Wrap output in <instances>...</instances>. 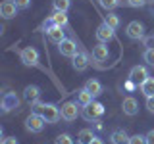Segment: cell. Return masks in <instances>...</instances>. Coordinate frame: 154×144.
I'll use <instances>...</instances> for the list:
<instances>
[{"instance_id": "cell-1", "label": "cell", "mask_w": 154, "mask_h": 144, "mask_svg": "<svg viewBox=\"0 0 154 144\" xmlns=\"http://www.w3.org/2000/svg\"><path fill=\"white\" fill-rule=\"evenodd\" d=\"M33 108H35V112H38L46 119V123H58L62 119V108H58L52 102H38Z\"/></svg>"}, {"instance_id": "cell-2", "label": "cell", "mask_w": 154, "mask_h": 144, "mask_svg": "<svg viewBox=\"0 0 154 144\" xmlns=\"http://www.w3.org/2000/svg\"><path fill=\"white\" fill-rule=\"evenodd\" d=\"M81 115H83V119H87V121H98V119L104 115V104L93 100L89 106L81 108Z\"/></svg>"}, {"instance_id": "cell-3", "label": "cell", "mask_w": 154, "mask_h": 144, "mask_svg": "<svg viewBox=\"0 0 154 144\" xmlns=\"http://www.w3.org/2000/svg\"><path fill=\"white\" fill-rule=\"evenodd\" d=\"M46 127V119L38 112H31L25 119V129L29 133H42Z\"/></svg>"}, {"instance_id": "cell-4", "label": "cell", "mask_w": 154, "mask_h": 144, "mask_svg": "<svg viewBox=\"0 0 154 144\" xmlns=\"http://www.w3.org/2000/svg\"><path fill=\"white\" fill-rule=\"evenodd\" d=\"M19 60H21V64L25 67H37L38 65V52H37V48H33V46L21 48Z\"/></svg>"}, {"instance_id": "cell-5", "label": "cell", "mask_w": 154, "mask_h": 144, "mask_svg": "<svg viewBox=\"0 0 154 144\" xmlns=\"http://www.w3.org/2000/svg\"><path fill=\"white\" fill-rule=\"evenodd\" d=\"M19 108V96L16 92H4L2 100H0V110L2 113H10L12 110Z\"/></svg>"}, {"instance_id": "cell-6", "label": "cell", "mask_w": 154, "mask_h": 144, "mask_svg": "<svg viewBox=\"0 0 154 144\" xmlns=\"http://www.w3.org/2000/svg\"><path fill=\"white\" fill-rule=\"evenodd\" d=\"M94 37H96V40H98V42H106V44H108L110 40H114V37H116V29H112L106 21H102L98 27H96Z\"/></svg>"}, {"instance_id": "cell-7", "label": "cell", "mask_w": 154, "mask_h": 144, "mask_svg": "<svg viewBox=\"0 0 154 144\" xmlns=\"http://www.w3.org/2000/svg\"><path fill=\"white\" fill-rule=\"evenodd\" d=\"M125 35H127V38H131V40H141V38L144 37V25L141 21H129L127 27H125Z\"/></svg>"}, {"instance_id": "cell-8", "label": "cell", "mask_w": 154, "mask_h": 144, "mask_svg": "<svg viewBox=\"0 0 154 144\" xmlns=\"http://www.w3.org/2000/svg\"><path fill=\"white\" fill-rule=\"evenodd\" d=\"M77 115H79V104L77 102H66L64 106H62V119L67 123L75 121Z\"/></svg>"}, {"instance_id": "cell-9", "label": "cell", "mask_w": 154, "mask_h": 144, "mask_svg": "<svg viewBox=\"0 0 154 144\" xmlns=\"http://www.w3.org/2000/svg\"><path fill=\"white\" fill-rule=\"evenodd\" d=\"M148 69L144 65H135V67H131V71H129V81H133L135 85H141V83H144V81L148 79Z\"/></svg>"}, {"instance_id": "cell-10", "label": "cell", "mask_w": 154, "mask_h": 144, "mask_svg": "<svg viewBox=\"0 0 154 144\" xmlns=\"http://www.w3.org/2000/svg\"><path fill=\"white\" fill-rule=\"evenodd\" d=\"M23 98H25L27 104L35 106L41 102V88H38L37 85H27L25 88H23Z\"/></svg>"}, {"instance_id": "cell-11", "label": "cell", "mask_w": 154, "mask_h": 144, "mask_svg": "<svg viewBox=\"0 0 154 144\" xmlns=\"http://www.w3.org/2000/svg\"><path fill=\"white\" fill-rule=\"evenodd\" d=\"M89 64H91V62H89V54L83 52V50H79L73 58H71V65H73V69L79 71V73H81V71H85L87 67H89Z\"/></svg>"}, {"instance_id": "cell-12", "label": "cell", "mask_w": 154, "mask_h": 144, "mask_svg": "<svg viewBox=\"0 0 154 144\" xmlns=\"http://www.w3.org/2000/svg\"><path fill=\"white\" fill-rule=\"evenodd\" d=\"M58 52H60L62 56H66V58H73L79 50H77V44L71 40V38H66V40H62L60 44H58Z\"/></svg>"}, {"instance_id": "cell-13", "label": "cell", "mask_w": 154, "mask_h": 144, "mask_svg": "<svg viewBox=\"0 0 154 144\" xmlns=\"http://www.w3.org/2000/svg\"><path fill=\"white\" fill-rule=\"evenodd\" d=\"M0 16L4 19H14L17 16V6L14 0H4L2 4H0Z\"/></svg>"}, {"instance_id": "cell-14", "label": "cell", "mask_w": 154, "mask_h": 144, "mask_svg": "<svg viewBox=\"0 0 154 144\" xmlns=\"http://www.w3.org/2000/svg\"><path fill=\"white\" fill-rule=\"evenodd\" d=\"M122 110L125 115H129V117H133V115L139 113V102L133 98V96H125L123 102H122Z\"/></svg>"}, {"instance_id": "cell-15", "label": "cell", "mask_w": 154, "mask_h": 144, "mask_svg": "<svg viewBox=\"0 0 154 144\" xmlns=\"http://www.w3.org/2000/svg\"><path fill=\"white\" fill-rule=\"evenodd\" d=\"M110 58V48L106 42H98L94 48H93V60L94 62H106Z\"/></svg>"}, {"instance_id": "cell-16", "label": "cell", "mask_w": 154, "mask_h": 144, "mask_svg": "<svg viewBox=\"0 0 154 144\" xmlns=\"http://www.w3.org/2000/svg\"><path fill=\"white\" fill-rule=\"evenodd\" d=\"M46 37L50 42H54V44H60L62 40H66V33H64V27H52L46 31Z\"/></svg>"}, {"instance_id": "cell-17", "label": "cell", "mask_w": 154, "mask_h": 144, "mask_svg": "<svg viewBox=\"0 0 154 144\" xmlns=\"http://www.w3.org/2000/svg\"><path fill=\"white\" fill-rule=\"evenodd\" d=\"M93 98H94V96H93V94H91L89 90H87L85 86H83V88H79V90H77L75 102L79 104V108H85V106H89L91 102H93Z\"/></svg>"}, {"instance_id": "cell-18", "label": "cell", "mask_w": 154, "mask_h": 144, "mask_svg": "<svg viewBox=\"0 0 154 144\" xmlns=\"http://www.w3.org/2000/svg\"><path fill=\"white\" fill-rule=\"evenodd\" d=\"M129 140H131V136H129L123 129H116V131L110 134V142L112 144H129Z\"/></svg>"}, {"instance_id": "cell-19", "label": "cell", "mask_w": 154, "mask_h": 144, "mask_svg": "<svg viewBox=\"0 0 154 144\" xmlns=\"http://www.w3.org/2000/svg\"><path fill=\"white\" fill-rule=\"evenodd\" d=\"M94 133H93V129H81L79 134H77V144H91L94 140Z\"/></svg>"}, {"instance_id": "cell-20", "label": "cell", "mask_w": 154, "mask_h": 144, "mask_svg": "<svg viewBox=\"0 0 154 144\" xmlns=\"http://www.w3.org/2000/svg\"><path fill=\"white\" fill-rule=\"evenodd\" d=\"M85 88L89 90V92L93 94L94 98L102 94V85H100V81H98V79H89V81L85 83Z\"/></svg>"}, {"instance_id": "cell-21", "label": "cell", "mask_w": 154, "mask_h": 144, "mask_svg": "<svg viewBox=\"0 0 154 144\" xmlns=\"http://www.w3.org/2000/svg\"><path fill=\"white\" fill-rule=\"evenodd\" d=\"M52 19H54V23L58 27H67L69 25V17H67V12H54L52 14Z\"/></svg>"}, {"instance_id": "cell-22", "label": "cell", "mask_w": 154, "mask_h": 144, "mask_svg": "<svg viewBox=\"0 0 154 144\" xmlns=\"http://www.w3.org/2000/svg\"><path fill=\"white\" fill-rule=\"evenodd\" d=\"M139 88H141V92L146 96V98L148 96H154V77H148L144 83L139 85Z\"/></svg>"}, {"instance_id": "cell-23", "label": "cell", "mask_w": 154, "mask_h": 144, "mask_svg": "<svg viewBox=\"0 0 154 144\" xmlns=\"http://www.w3.org/2000/svg\"><path fill=\"white\" fill-rule=\"evenodd\" d=\"M104 21L108 23L112 29H116V31H118L119 25H122V21H119V16H118V14H114V12H108V16H104Z\"/></svg>"}, {"instance_id": "cell-24", "label": "cell", "mask_w": 154, "mask_h": 144, "mask_svg": "<svg viewBox=\"0 0 154 144\" xmlns=\"http://www.w3.org/2000/svg\"><path fill=\"white\" fill-rule=\"evenodd\" d=\"M69 6H71V0H52L54 12H67Z\"/></svg>"}, {"instance_id": "cell-25", "label": "cell", "mask_w": 154, "mask_h": 144, "mask_svg": "<svg viewBox=\"0 0 154 144\" xmlns=\"http://www.w3.org/2000/svg\"><path fill=\"white\" fill-rule=\"evenodd\" d=\"M98 4L104 10H108V12H112V10H116L118 6H122V2H119V0H98Z\"/></svg>"}, {"instance_id": "cell-26", "label": "cell", "mask_w": 154, "mask_h": 144, "mask_svg": "<svg viewBox=\"0 0 154 144\" xmlns=\"http://www.w3.org/2000/svg\"><path fill=\"white\" fill-rule=\"evenodd\" d=\"M143 60L146 62V65L154 67V48H146V50L143 52Z\"/></svg>"}, {"instance_id": "cell-27", "label": "cell", "mask_w": 154, "mask_h": 144, "mask_svg": "<svg viewBox=\"0 0 154 144\" xmlns=\"http://www.w3.org/2000/svg\"><path fill=\"white\" fill-rule=\"evenodd\" d=\"M54 144H73V138H71L67 133H62V134H58L54 138Z\"/></svg>"}, {"instance_id": "cell-28", "label": "cell", "mask_w": 154, "mask_h": 144, "mask_svg": "<svg viewBox=\"0 0 154 144\" xmlns=\"http://www.w3.org/2000/svg\"><path fill=\"white\" fill-rule=\"evenodd\" d=\"M129 144H146V136L144 134H133Z\"/></svg>"}, {"instance_id": "cell-29", "label": "cell", "mask_w": 154, "mask_h": 144, "mask_svg": "<svg viewBox=\"0 0 154 144\" xmlns=\"http://www.w3.org/2000/svg\"><path fill=\"white\" fill-rule=\"evenodd\" d=\"M125 4L131 6V8H143L146 4V0H125Z\"/></svg>"}, {"instance_id": "cell-30", "label": "cell", "mask_w": 154, "mask_h": 144, "mask_svg": "<svg viewBox=\"0 0 154 144\" xmlns=\"http://www.w3.org/2000/svg\"><path fill=\"white\" fill-rule=\"evenodd\" d=\"M14 2H16L17 10H27L29 6H31V0H14Z\"/></svg>"}, {"instance_id": "cell-31", "label": "cell", "mask_w": 154, "mask_h": 144, "mask_svg": "<svg viewBox=\"0 0 154 144\" xmlns=\"http://www.w3.org/2000/svg\"><path fill=\"white\" fill-rule=\"evenodd\" d=\"M52 27H56V23H54V19H52V16H50L48 19H45V23H42V29H45V31H48V29H52Z\"/></svg>"}, {"instance_id": "cell-32", "label": "cell", "mask_w": 154, "mask_h": 144, "mask_svg": "<svg viewBox=\"0 0 154 144\" xmlns=\"http://www.w3.org/2000/svg\"><path fill=\"white\" fill-rule=\"evenodd\" d=\"M146 110L150 113H154V96H148L146 98Z\"/></svg>"}, {"instance_id": "cell-33", "label": "cell", "mask_w": 154, "mask_h": 144, "mask_svg": "<svg viewBox=\"0 0 154 144\" xmlns=\"http://www.w3.org/2000/svg\"><path fill=\"white\" fill-rule=\"evenodd\" d=\"M144 136H146V144H154V129H150Z\"/></svg>"}, {"instance_id": "cell-34", "label": "cell", "mask_w": 154, "mask_h": 144, "mask_svg": "<svg viewBox=\"0 0 154 144\" xmlns=\"http://www.w3.org/2000/svg\"><path fill=\"white\" fill-rule=\"evenodd\" d=\"M0 144H17V138L16 136H6Z\"/></svg>"}, {"instance_id": "cell-35", "label": "cell", "mask_w": 154, "mask_h": 144, "mask_svg": "<svg viewBox=\"0 0 154 144\" xmlns=\"http://www.w3.org/2000/svg\"><path fill=\"white\" fill-rule=\"evenodd\" d=\"M91 144H104V142H102V140H100V138H94V140H93V142H91Z\"/></svg>"}]
</instances>
